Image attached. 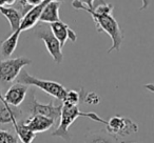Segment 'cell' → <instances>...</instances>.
Listing matches in <instances>:
<instances>
[{"mask_svg": "<svg viewBox=\"0 0 154 143\" xmlns=\"http://www.w3.org/2000/svg\"><path fill=\"white\" fill-rule=\"evenodd\" d=\"M94 2L95 1L92 0H89V1L75 0L72 2V7L75 10H84L88 12L92 16V19L96 24L97 32H105L109 35L112 40V45L108 49V53L119 51L124 41V32L111 14L113 11V5L110 3H100L96 7Z\"/></svg>", "mask_w": 154, "mask_h": 143, "instance_id": "6da1fadb", "label": "cell"}, {"mask_svg": "<svg viewBox=\"0 0 154 143\" xmlns=\"http://www.w3.org/2000/svg\"><path fill=\"white\" fill-rule=\"evenodd\" d=\"M78 117H85L88 118L93 121L99 122V123L107 125L108 121L103 120L101 117H99L97 114L95 113H85L82 112L77 106L70 104H66L62 103V109H61V115H60L59 124H58L57 128L52 133V136L54 137H59V138L64 139L66 141H71L72 139V135L70 134V126L73 124V122L77 119Z\"/></svg>", "mask_w": 154, "mask_h": 143, "instance_id": "7a4b0ae2", "label": "cell"}, {"mask_svg": "<svg viewBox=\"0 0 154 143\" xmlns=\"http://www.w3.org/2000/svg\"><path fill=\"white\" fill-rule=\"evenodd\" d=\"M20 109L22 111L23 115H28L29 117L39 115L50 118V119L54 120L56 122V120L60 119L62 103L55 105L53 101H50L49 103L38 102L36 97H35V90L30 88L23 103L20 105Z\"/></svg>", "mask_w": 154, "mask_h": 143, "instance_id": "3957f363", "label": "cell"}, {"mask_svg": "<svg viewBox=\"0 0 154 143\" xmlns=\"http://www.w3.org/2000/svg\"><path fill=\"white\" fill-rule=\"evenodd\" d=\"M16 81H17V83L24 84L26 86H35V88H40L41 91L47 93L48 95L60 101H63L66 92H68V90L62 84L58 83L56 81H52V80L39 79V78L30 75L26 70H22L20 72Z\"/></svg>", "mask_w": 154, "mask_h": 143, "instance_id": "277c9868", "label": "cell"}, {"mask_svg": "<svg viewBox=\"0 0 154 143\" xmlns=\"http://www.w3.org/2000/svg\"><path fill=\"white\" fill-rule=\"evenodd\" d=\"M32 64V60L26 57H17L13 59H0V84L8 85L17 79L24 66Z\"/></svg>", "mask_w": 154, "mask_h": 143, "instance_id": "5b68a950", "label": "cell"}, {"mask_svg": "<svg viewBox=\"0 0 154 143\" xmlns=\"http://www.w3.org/2000/svg\"><path fill=\"white\" fill-rule=\"evenodd\" d=\"M106 128H107V133H109L115 138L126 137L138 132V125L132 119L122 117V116H114L110 118Z\"/></svg>", "mask_w": 154, "mask_h": 143, "instance_id": "8992f818", "label": "cell"}, {"mask_svg": "<svg viewBox=\"0 0 154 143\" xmlns=\"http://www.w3.org/2000/svg\"><path fill=\"white\" fill-rule=\"evenodd\" d=\"M36 36L39 39L45 42V45L47 47L48 52L50 53V55L52 56L53 60L57 64H60L63 60V55H62V47L60 45V43L58 42V40L55 38L53 34H52L51 30L49 28H42L36 32Z\"/></svg>", "mask_w": 154, "mask_h": 143, "instance_id": "52a82bcc", "label": "cell"}, {"mask_svg": "<svg viewBox=\"0 0 154 143\" xmlns=\"http://www.w3.org/2000/svg\"><path fill=\"white\" fill-rule=\"evenodd\" d=\"M29 90H30L29 86L24 85V84L15 83L11 85L9 90L5 92V94L3 95L5 103L12 105V106L19 107L23 103Z\"/></svg>", "mask_w": 154, "mask_h": 143, "instance_id": "ba28073f", "label": "cell"}, {"mask_svg": "<svg viewBox=\"0 0 154 143\" xmlns=\"http://www.w3.org/2000/svg\"><path fill=\"white\" fill-rule=\"evenodd\" d=\"M50 30H51L52 34L55 36V38L60 43L61 47L64 46L66 42L68 40H71L72 42H75L77 40V35L70 26L66 23L62 22L61 20L55 23L50 24Z\"/></svg>", "mask_w": 154, "mask_h": 143, "instance_id": "9c48e42d", "label": "cell"}, {"mask_svg": "<svg viewBox=\"0 0 154 143\" xmlns=\"http://www.w3.org/2000/svg\"><path fill=\"white\" fill-rule=\"evenodd\" d=\"M23 113L20 107H15L7 103L0 102V125L12 124L15 125L17 122L21 121Z\"/></svg>", "mask_w": 154, "mask_h": 143, "instance_id": "30bf717a", "label": "cell"}, {"mask_svg": "<svg viewBox=\"0 0 154 143\" xmlns=\"http://www.w3.org/2000/svg\"><path fill=\"white\" fill-rule=\"evenodd\" d=\"M50 0H42L38 5H35L33 7L26 15L23 16L21 20V24H20V32H23V31L30 30V28H34L37 24V22L40 19L41 13H42L43 9L45 7V5L49 3Z\"/></svg>", "mask_w": 154, "mask_h": 143, "instance_id": "8fae6325", "label": "cell"}, {"mask_svg": "<svg viewBox=\"0 0 154 143\" xmlns=\"http://www.w3.org/2000/svg\"><path fill=\"white\" fill-rule=\"evenodd\" d=\"M22 123L26 128L37 134V133H43L45 130H49L55 124V121L50 118L43 117V116L35 115L28 117L26 120H22Z\"/></svg>", "mask_w": 154, "mask_h": 143, "instance_id": "7c38bea8", "label": "cell"}, {"mask_svg": "<svg viewBox=\"0 0 154 143\" xmlns=\"http://www.w3.org/2000/svg\"><path fill=\"white\" fill-rule=\"evenodd\" d=\"M20 30L12 33L8 38H5L3 41L0 42V59L7 60L10 59L12 54L16 49L18 44V39L20 36Z\"/></svg>", "mask_w": 154, "mask_h": 143, "instance_id": "4fadbf2b", "label": "cell"}, {"mask_svg": "<svg viewBox=\"0 0 154 143\" xmlns=\"http://www.w3.org/2000/svg\"><path fill=\"white\" fill-rule=\"evenodd\" d=\"M60 7H61V2L60 1L50 0L49 3L45 5L42 13H41L39 21L45 22V23H50V24L60 21V18H59Z\"/></svg>", "mask_w": 154, "mask_h": 143, "instance_id": "5bb4252c", "label": "cell"}, {"mask_svg": "<svg viewBox=\"0 0 154 143\" xmlns=\"http://www.w3.org/2000/svg\"><path fill=\"white\" fill-rule=\"evenodd\" d=\"M0 13L8 19L10 25H11L12 33L19 30L20 24H21L22 16L17 10L12 7H0Z\"/></svg>", "mask_w": 154, "mask_h": 143, "instance_id": "9a60e30c", "label": "cell"}, {"mask_svg": "<svg viewBox=\"0 0 154 143\" xmlns=\"http://www.w3.org/2000/svg\"><path fill=\"white\" fill-rule=\"evenodd\" d=\"M85 143H117V138L107 133V130L89 132L86 135Z\"/></svg>", "mask_w": 154, "mask_h": 143, "instance_id": "2e32d148", "label": "cell"}, {"mask_svg": "<svg viewBox=\"0 0 154 143\" xmlns=\"http://www.w3.org/2000/svg\"><path fill=\"white\" fill-rule=\"evenodd\" d=\"M13 127L14 130H15V134L17 135L18 139H19L21 143H32L33 140L35 139V137H36L35 133H33L32 130H30L23 125L22 120L17 122Z\"/></svg>", "mask_w": 154, "mask_h": 143, "instance_id": "e0dca14e", "label": "cell"}, {"mask_svg": "<svg viewBox=\"0 0 154 143\" xmlns=\"http://www.w3.org/2000/svg\"><path fill=\"white\" fill-rule=\"evenodd\" d=\"M80 99H82L86 104H90V105H97L100 102V98H99V96L96 93L94 92L86 93L84 91V88L80 90Z\"/></svg>", "mask_w": 154, "mask_h": 143, "instance_id": "ac0fdd59", "label": "cell"}, {"mask_svg": "<svg viewBox=\"0 0 154 143\" xmlns=\"http://www.w3.org/2000/svg\"><path fill=\"white\" fill-rule=\"evenodd\" d=\"M0 143H19V139L14 133L0 128Z\"/></svg>", "mask_w": 154, "mask_h": 143, "instance_id": "d6986e66", "label": "cell"}, {"mask_svg": "<svg viewBox=\"0 0 154 143\" xmlns=\"http://www.w3.org/2000/svg\"><path fill=\"white\" fill-rule=\"evenodd\" d=\"M79 101H80V93L76 92V91H74V90H70V91L68 90L62 103L77 106V104L79 103Z\"/></svg>", "mask_w": 154, "mask_h": 143, "instance_id": "ffe728a7", "label": "cell"}, {"mask_svg": "<svg viewBox=\"0 0 154 143\" xmlns=\"http://www.w3.org/2000/svg\"><path fill=\"white\" fill-rule=\"evenodd\" d=\"M11 7L17 10V11L21 14L22 18H23V16L32 9L33 5H31L30 3L28 2V0H15Z\"/></svg>", "mask_w": 154, "mask_h": 143, "instance_id": "44dd1931", "label": "cell"}, {"mask_svg": "<svg viewBox=\"0 0 154 143\" xmlns=\"http://www.w3.org/2000/svg\"><path fill=\"white\" fill-rule=\"evenodd\" d=\"M143 88H146V90L150 91V92H152L154 94V84L153 83H148V84H145L143 85Z\"/></svg>", "mask_w": 154, "mask_h": 143, "instance_id": "7402d4cb", "label": "cell"}, {"mask_svg": "<svg viewBox=\"0 0 154 143\" xmlns=\"http://www.w3.org/2000/svg\"><path fill=\"white\" fill-rule=\"evenodd\" d=\"M0 102H2V103H5V98H3V95H2V93H1V90H0Z\"/></svg>", "mask_w": 154, "mask_h": 143, "instance_id": "603a6c76", "label": "cell"}]
</instances>
